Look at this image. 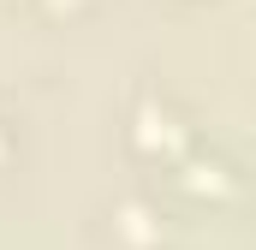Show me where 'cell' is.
I'll return each mask as SVG.
<instances>
[{"label": "cell", "mask_w": 256, "mask_h": 250, "mask_svg": "<svg viewBox=\"0 0 256 250\" xmlns=\"http://www.w3.org/2000/svg\"><path fill=\"white\" fill-rule=\"evenodd\" d=\"M131 149L143 155V161H185L191 155V120L173 108V102H161V96H149L137 114H131Z\"/></svg>", "instance_id": "6da1fadb"}, {"label": "cell", "mask_w": 256, "mask_h": 250, "mask_svg": "<svg viewBox=\"0 0 256 250\" xmlns=\"http://www.w3.org/2000/svg\"><path fill=\"white\" fill-rule=\"evenodd\" d=\"M173 185L185 190L191 202H238L244 179H238V167H232L226 155H202V149H191L185 161H173Z\"/></svg>", "instance_id": "7a4b0ae2"}, {"label": "cell", "mask_w": 256, "mask_h": 250, "mask_svg": "<svg viewBox=\"0 0 256 250\" xmlns=\"http://www.w3.org/2000/svg\"><path fill=\"white\" fill-rule=\"evenodd\" d=\"M114 226H120V238L137 244V250L161 244V220H155V208H149V202H120V208H114Z\"/></svg>", "instance_id": "3957f363"}, {"label": "cell", "mask_w": 256, "mask_h": 250, "mask_svg": "<svg viewBox=\"0 0 256 250\" xmlns=\"http://www.w3.org/2000/svg\"><path fill=\"white\" fill-rule=\"evenodd\" d=\"M48 12H84V0H42Z\"/></svg>", "instance_id": "277c9868"}, {"label": "cell", "mask_w": 256, "mask_h": 250, "mask_svg": "<svg viewBox=\"0 0 256 250\" xmlns=\"http://www.w3.org/2000/svg\"><path fill=\"white\" fill-rule=\"evenodd\" d=\"M0 155H6V120H0Z\"/></svg>", "instance_id": "5b68a950"}]
</instances>
